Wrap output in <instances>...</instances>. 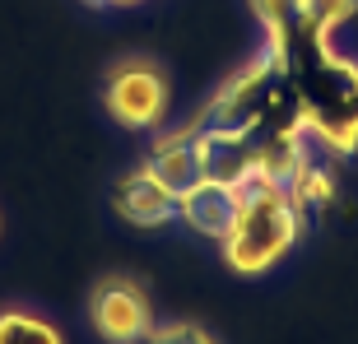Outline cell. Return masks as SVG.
<instances>
[{"instance_id": "obj_1", "label": "cell", "mask_w": 358, "mask_h": 344, "mask_svg": "<svg viewBox=\"0 0 358 344\" xmlns=\"http://www.w3.org/2000/svg\"><path fill=\"white\" fill-rule=\"evenodd\" d=\"M298 205L275 172L256 168L238 182V224L224 238V256L238 275H261L298 242Z\"/></svg>"}, {"instance_id": "obj_3", "label": "cell", "mask_w": 358, "mask_h": 344, "mask_svg": "<svg viewBox=\"0 0 358 344\" xmlns=\"http://www.w3.org/2000/svg\"><path fill=\"white\" fill-rule=\"evenodd\" d=\"M89 321L107 344H140L154 326V303L149 289L131 275H107L89 298Z\"/></svg>"}, {"instance_id": "obj_2", "label": "cell", "mask_w": 358, "mask_h": 344, "mask_svg": "<svg viewBox=\"0 0 358 344\" xmlns=\"http://www.w3.org/2000/svg\"><path fill=\"white\" fill-rule=\"evenodd\" d=\"M103 103L121 126L149 131L168 112V75L149 56H126L103 75Z\"/></svg>"}, {"instance_id": "obj_7", "label": "cell", "mask_w": 358, "mask_h": 344, "mask_svg": "<svg viewBox=\"0 0 358 344\" xmlns=\"http://www.w3.org/2000/svg\"><path fill=\"white\" fill-rule=\"evenodd\" d=\"M145 168L154 172V177H159V182L168 186L173 196L191 191V186L205 177V168H200V149H196V131H182V135H168V140H159Z\"/></svg>"}, {"instance_id": "obj_9", "label": "cell", "mask_w": 358, "mask_h": 344, "mask_svg": "<svg viewBox=\"0 0 358 344\" xmlns=\"http://www.w3.org/2000/svg\"><path fill=\"white\" fill-rule=\"evenodd\" d=\"M140 344H219V340L205 326H196V321H163V326L154 321Z\"/></svg>"}, {"instance_id": "obj_5", "label": "cell", "mask_w": 358, "mask_h": 344, "mask_svg": "<svg viewBox=\"0 0 358 344\" xmlns=\"http://www.w3.org/2000/svg\"><path fill=\"white\" fill-rule=\"evenodd\" d=\"M112 205L135 228H159L168 219H177V196L149 168H135L131 177H121L117 191H112Z\"/></svg>"}, {"instance_id": "obj_6", "label": "cell", "mask_w": 358, "mask_h": 344, "mask_svg": "<svg viewBox=\"0 0 358 344\" xmlns=\"http://www.w3.org/2000/svg\"><path fill=\"white\" fill-rule=\"evenodd\" d=\"M196 149H200L205 177H210V182H224V186H238L242 177H252V172L261 168V154H256V149L242 140V131H233V126H214V131L196 135Z\"/></svg>"}, {"instance_id": "obj_8", "label": "cell", "mask_w": 358, "mask_h": 344, "mask_svg": "<svg viewBox=\"0 0 358 344\" xmlns=\"http://www.w3.org/2000/svg\"><path fill=\"white\" fill-rule=\"evenodd\" d=\"M0 344H66L47 317L28 307H5L0 312Z\"/></svg>"}, {"instance_id": "obj_10", "label": "cell", "mask_w": 358, "mask_h": 344, "mask_svg": "<svg viewBox=\"0 0 358 344\" xmlns=\"http://www.w3.org/2000/svg\"><path fill=\"white\" fill-rule=\"evenodd\" d=\"M303 10L312 14L317 28H335L340 19H349V14L358 10V0H303Z\"/></svg>"}, {"instance_id": "obj_4", "label": "cell", "mask_w": 358, "mask_h": 344, "mask_svg": "<svg viewBox=\"0 0 358 344\" xmlns=\"http://www.w3.org/2000/svg\"><path fill=\"white\" fill-rule=\"evenodd\" d=\"M177 219H186V228L200 233V238L224 242L233 233V224H238V186L200 177L191 191L177 196Z\"/></svg>"}, {"instance_id": "obj_11", "label": "cell", "mask_w": 358, "mask_h": 344, "mask_svg": "<svg viewBox=\"0 0 358 344\" xmlns=\"http://www.w3.org/2000/svg\"><path fill=\"white\" fill-rule=\"evenodd\" d=\"M98 5H135V0H98Z\"/></svg>"}]
</instances>
